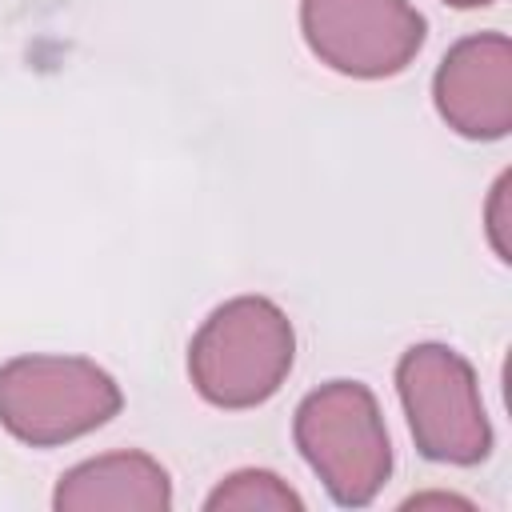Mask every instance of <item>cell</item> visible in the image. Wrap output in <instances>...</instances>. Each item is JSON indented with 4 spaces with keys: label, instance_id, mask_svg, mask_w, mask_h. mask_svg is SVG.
<instances>
[{
    "label": "cell",
    "instance_id": "1",
    "mask_svg": "<svg viewBox=\"0 0 512 512\" xmlns=\"http://www.w3.org/2000/svg\"><path fill=\"white\" fill-rule=\"evenodd\" d=\"M296 360L288 312L268 296L224 300L188 344L192 388L228 412L256 408L280 392Z\"/></svg>",
    "mask_w": 512,
    "mask_h": 512
},
{
    "label": "cell",
    "instance_id": "2",
    "mask_svg": "<svg viewBox=\"0 0 512 512\" xmlns=\"http://www.w3.org/2000/svg\"><path fill=\"white\" fill-rule=\"evenodd\" d=\"M292 440L340 508H364L392 476V444L380 404L360 380L312 388L292 416Z\"/></svg>",
    "mask_w": 512,
    "mask_h": 512
},
{
    "label": "cell",
    "instance_id": "3",
    "mask_svg": "<svg viewBox=\"0 0 512 512\" xmlns=\"http://www.w3.org/2000/svg\"><path fill=\"white\" fill-rule=\"evenodd\" d=\"M120 408L124 392L96 360L32 352L0 364V428L28 448L80 440Z\"/></svg>",
    "mask_w": 512,
    "mask_h": 512
},
{
    "label": "cell",
    "instance_id": "4",
    "mask_svg": "<svg viewBox=\"0 0 512 512\" xmlns=\"http://www.w3.org/2000/svg\"><path fill=\"white\" fill-rule=\"evenodd\" d=\"M396 392L424 460L472 468L492 452V424L472 364L436 340L412 344L396 364Z\"/></svg>",
    "mask_w": 512,
    "mask_h": 512
},
{
    "label": "cell",
    "instance_id": "5",
    "mask_svg": "<svg viewBox=\"0 0 512 512\" xmlns=\"http://www.w3.org/2000/svg\"><path fill=\"white\" fill-rule=\"evenodd\" d=\"M300 32L332 72L384 80L416 60L428 24L412 0H300Z\"/></svg>",
    "mask_w": 512,
    "mask_h": 512
},
{
    "label": "cell",
    "instance_id": "6",
    "mask_svg": "<svg viewBox=\"0 0 512 512\" xmlns=\"http://www.w3.org/2000/svg\"><path fill=\"white\" fill-rule=\"evenodd\" d=\"M432 100L440 120L464 140H500L512 128V40L476 32L456 40L436 76Z\"/></svg>",
    "mask_w": 512,
    "mask_h": 512
},
{
    "label": "cell",
    "instance_id": "7",
    "mask_svg": "<svg viewBox=\"0 0 512 512\" xmlns=\"http://www.w3.org/2000/svg\"><path fill=\"white\" fill-rule=\"evenodd\" d=\"M56 512H168L172 480L148 452H108L68 468L52 492Z\"/></svg>",
    "mask_w": 512,
    "mask_h": 512
},
{
    "label": "cell",
    "instance_id": "8",
    "mask_svg": "<svg viewBox=\"0 0 512 512\" xmlns=\"http://www.w3.org/2000/svg\"><path fill=\"white\" fill-rule=\"evenodd\" d=\"M204 508L208 512H252V508L256 512H300L304 500L276 472H268V468H240V472L224 476L208 492Z\"/></svg>",
    "mask_w": 512,
    "mask_h": 512
},
{
    "label": "cell",
    "instance_id": "9",
    "mask_svg": "<svg viewBox=\"0 0 512 512\" xmlns=\"http://www.w3.org/2000/svg\"><path fill=\"white\" fill-rule=\"evenodd\" d=\"M504 204H508V176H500L496 180V188H492V200H488V240H492V248H496V256L508 264L512 260V248H508V236H504Z\"/></svg>",
    "mask_w": 512,
    "mask_h": 512
},
{
    "label": "cell",
    "instance_id": "10",
    "mask_svg": "<svg viewBox=\"0 0 512 512\" xmlns=\"http://www.w3.org/2000/svg\"><path fill=\"white\" fill-rule=\"evenodd\" d=\"M444 4H452V8H484L492 0H444Z\"/></svg>",
    "mask_w": 512,
    "mask_h": 512
}]
</instances>
